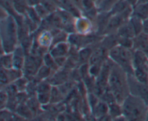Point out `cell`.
<instances>
[{"instance_id": "obj_1", "label": "cell", "mask_w": 148, "mask_h": 121, "mask_svg": "<svg viewBox=\"0 0 148 121\" xmlns=\"http://www.w3.org/2000/svg\"><path fill=\"white\" fill-rule=\"evenodd\" d=\"M128 77V73L112 61L108 89L112 92L116 101L121 104L130 94Z\"/></svg>"}, {"instance_id": "obj_2", "label": "cell", "mask_w": 148, "mask_h": 121, "mask_svg": "<svg viewBox=\"0 0 148 121\" xmlns=\"http://www.w3.org/2000/svg\"><path fill=\"white\" fill-rule=\"evenodd\" d=\"M1 53H12L19 45L18 25L12 14L1 20Z\"/></svg>"}, {"instance_id": "obj_3", "label": "cell", "mask_w": 148, "mask_h": 121, "mask_svg": "<svg viewBox=\"0 0 148 121\" xmlns=\"http://www.w3.org/2000/svg\"><path fill=\"white\" fill-rule=\"evenodd\" d=\"M123 116L128 120H146L148 105L138 97L130 94L121 103Z\"/></svg>"}, {"instance_id": "obj_4", "label": "cell", "mask_w": 148, "mask_h": 121, "mask_svg": "<svg viewBox=\"0 0 148 121\" xmlns=\"http://www.w3.org/2000/svg\"><path fill=\"white\" fill-rule=\"evenodd\" d=\"M134 49L117 45L108 50V58L114 63L124 69L128 74L133 73Z\"/></svg>"}, {"instance_id": "obj_5", "label": "cell", "mask_w": 148, "mask_h": 121, "mask_svg": "<svg viewBox=\"0 0 148 121\" xmlns=\"http://www.w3.org/2000/svg\"><path fill=\"white\" fill-rule=\"evenodd\" d=\"M111 66H112V60H110L108 58V60L103 65L102 69L98 76L95 78V88L94 93L96 94L99 97H101L103 93L108 88V79H109Z\"/></svg>"}, {"instance_id": "obj_6", "label": "cell", "mask_w": 148, "mask_h": 121, "mask_svg": "<svg viewBox=\"0 0 148 121\" xmlns=\"http://www.w3.org/2000/svg\"><path fill=\"white\" fill-rule=\"evenodd\" d=\"M130 94L141 98L148 105V84L138 82L132 74H129Z\"/></svg>"}, {"instance_id": "obj_7", "label": "cell", "mask_w": 148, "mask_h": 121, "mask_svg": "<svg viewBox=\"0 0 148 121\" xmlns=\"http://www.w3.org/2000/svg\"><path fill=\"white\" fill-rule=\"evenodd\" d=\"M75 33L83 35L96 33L95 22L82 14L75 18Z\"/></svg>"}, {"instance_id": "obj_8", "label": "cell", "mask_w": 148, "mask_h": 121, "mask_svg": "<svg viewBox=\"0 0 148 121\" xmlns=\"http://www.w3.org/2000/svg\"><path fill=\"white\" fill-rule=\"evenodd\" d=\"M108 59V50L99 43L93 47L88 63L90 65H103Z\"/></svg>"}, {"instance_id": "obj_9", "label": "cell", "mask_w": 148, "mask_h": 121, "mask_svg": "<svg viewBox=\"0 0 148 121\" xmlns=\"http://www.w3.org/2000/svg\"><path fill=\"white\" fill-rule=\"evenodd\" d=\"M23 76V71L21 69L12 67L6 69L1 67V88L13 83Z\"/></svg>"}, {"instance_id": "obj_10", "label": "cell", "mask_w": 148, "mask_h": 121, "mask_svg": "<svg viewBox=\"0 0 148 121\" xmlns=\"http://www.w3.org/2000/svg\"><path fill=\"white\" fill-rule=\"evenodd\" d=\"M71 70L66 68H60L57 71L53 72L50 78L48 80L50 82L53 86H59L68 81L71 80Z\"/></svg>"}, {"instance_id": "obj_11", "label": "cell", "mask_w": 148, "mask_h": 121, "mask_svg": "<svg viewBox=\"0 0 148 121\" xmlns=\"http://www.w3.org/2000/svg\"><path fill=\"white\" fill-rule=\"evenodd\" d=\"M127 20L123 16L120 14H111L108 22L103 32V35L116 33L121 24Z\"/></svg>"}, {"instance_id": "obj_12", "label": "cell", "mask_w": 148, "mask_h": 121, "mask_svg": "<svg viewBox=\"0 0 148 121\" xmlns=\"http://www.w3.org/2000/svg\"><path fill=\"white\" fill-rule=\"evenodd\" d=\"M109 105L105 101L100 99L99 102L92 112V116L97 120H111L108 115Z\"/></svg>"}, {"instance_id": "obj_13", "label": "cell", "mask_w": 148, "mask_h": 121, "mask_svg": "<svg viewBox=\"0 0 148 121\" xmlns=\"http://www.w3.org/2000/svg\"><path fill=\"white\" fill-rule=\"evenodd\" d=\"M71 46L67 41L61 42L53 45L49 50V53L53 58L61 57V56H68L70 51Z\"/></svg>"}, {"instance_id": "obj_14", "label": "cell", "mask_w": 148, "mask_h": 121, "mask_svg": "<svg viewBox=\"0 0 148 121\" xmlns=\"http://www.w3.org/2000/svg\"><path fill=\"white\" fill-rule=\"evenodd\" d=\"M12 54L14 67L16 68V69L23 70L25 62L26 56H27L24 49L23 48V47L20 45H18L15 48V49L13 50Z\"/></svg>"}, {"instance_id": "obj_15", "label": "cell", "mask_w": 148, "mask_h": 121, "mask_svg": "<svg viewBox=\"0 0 148 121\" xmlns=\"http://www.w3.org/2000/svg\"><path fill=\"white\" fill-rule=\"evenodd\" d=\"M134 49L143 52L148 57V35L142 33L134 37Z\"/></svg>"}, {"instance_id": "obj_16", "label": "cell", "mask_w": 148, "mask_h": 121, "mask_svg": "<svg viewBox=\"0 0 148 121\" xmlns=\"http://www.w3.org/2000/svg\"><path fill=\"white\" fill-rule=\"evenodd\" d=\"M148 66V57L145 53L139 50H134L133 54V69ZM134 70V69H133Z\"/></svg>"}, {"instance_id": "obj_17", "label": "cell", "mask_w": 148, "mask_h": 121, "mask_svg": "<svg viewBox=\"0 0 148 121\" xmlns=\"http://www.w3.org/2000/svg\"><path fill=\"white\" fill-rule=\"evenodd\" d=\"M109 109H108V115L111 120H119L125 118L123 116V111L121 104L118 102H114L108 104Z\"/></svg>"}, {"instance_id": "obj_18", "label": "cell", "mask_w": 148, "mask_h": 121, "mask_svg": "<svg viewBox=\"0 0 148 121\" xmlns=\"http://www.w3.org/2000/svg\"><path fill=\"white\" fill-rule=\"evenodd\" d=\"M117 35L119 37H130V38H134L136 36L134 30L133 29L131 23L130 21L127 20L124 22L121 27L119 28V30L116 32Z\"/></svg>"}, {"instance_id": "obj_19", "label": "cell", "mask_w": 148, "mask_h": 121, "mask_svg": "<svg viewBox=\"0 0 148 121\" xmlns=\"http://www.w3.org/2000/svg\"><path fill=\"white\" fill-rule=\"evenodd\" d=\"M119 35L116 33L103 35L101 43L108 50L119 45Z\"/></svg>"}, {"instance_id": "obj_20", "label": "cell", "mask_w": 148, "mask_h": 121, "mask_svg": "<svg viewBox=\"0 0 148 121\" xmlns=\"http://www.w3.org/2000/svg\"><path fill=\"white\" fill-rule=\"evenodd\" d=\"M53 72L54 71H53L51 69H50L49 66H46V65L43 63V64L39 67L37 73H36L34 78L36 80L38 81V82L43 80H48V79L51 76V75L53 73Z\"/></svg>"}, {"instance_id": "obj_21", "label": "cell", "mask_w": 148, "mask_h": 121, "mask_svg": "<svg viewBox=\"0 0 148 121\" xmlns=\"http://www.w3.org/2000/svg\"><path fill=\"white\" fill-rule=\"evenodd\" d=\"M16 114L20 117L22 119H32L34 115L32 112L31 109H30L27 105L25 103H21L17 106L15 110Z\"/></svg>"}, {"instance_id": "obj_22", "label": "cell", "mask_w": 148, "mask_h": 121, "mask_svg": "<svg viewBox=\"0 0 148 121\" xmlns=\"http://www.w3.org/2000/svg\"><path fill=\"white\" fill-rule=\"evenodd\" d=\"M93 47L94 46H87V47L81 48L79 49L78 59H79V65L89 62L90 58L93 50Z\"/></svg>"}, {"instance_id": "obj_23", "label": "cell", "mask_w": 148, "mask_h": 121, "mask_svg": "<svg viewBox=\"0 0 148 121\" xmlns=\"http://www.w3.org/2000/svg\"><path fill=\"white\" fill-rule=\"evenodd\" d=\"M132 75L138 82L141 83L148 84L147 66L134 68Z\"/></svg>"}, {"instance_id": "obj_24", "label": "cell", "mask_w": 148, "mask_h": 121, "mask_svg": "<svg viewBox=\"0 0 148 121\" xmlns=\"http://www.w3.org/2000/svg\"><path fill=\"white\" fill-rule=\"evenodd\" d=\"M132 14L143 20L148 18V3L136 4L133 7Z\"/></svg>"}, {"instance_id": "obj_25", "label": "cell", "mask_w": 148, "mask_h": 121, "mask_svg": "<svg viewBox=\"0 0 148 121\" xmlns=\"http://www.w3.org/2000/svg\"><path fill=\"white\" fill-rule=\"evenodd\" d=\"M66 97L61 92L59 88L57 86H53L51 92V101L50 104L53 105H59L63 102Z\"/></svg>"}, {"instance_id": "obj_26", "label": "cell", "mask_w": 148, "mask_h": 121, "mask_svg": "<svg viewBox=\"0 0 148 121\" xmlns=\"http://www.w3.org/2000/svg\"><path fill=\"white\" fill-rule=\"evenodd\" d=\"M119 0H101L98 4H97V7L99 12H110L113 7H114Z\"/></svg>"}, {"instance_id": "obj_27", "label": "cell", "mask_w": 148, "mask_h": 121, "mask_svg": "<svg viewBox=\"0 0 148 121\" xmlns=\"http://www.w3.org/2000/svg\"><path fill=\"white\" fill-rule=\"evenodd\" d=\"M129 21L131 23L136 35L143 33V20L139 18L137 16L132 14V16L129 19Z\"/></svg>"}, {"instance_id": "obj_28", "label": "cell", "mask_w": 148, "mask_h": 121, "mask_svg": "<svg viewBox=\"0 0 148 121\" xmlns=\"http://www.w3.org/2000/svg\"><path fill=\"white\" fill-rule=\"evenodd\" d=\"M1 67L8 69L14 67L13 54L12 53H4L1 55Z\"/></svg>"}, {"instance_id": "obj_29", "label": "cell", "mask_w": 148, "mask_h": 121, "mask_svg": "<svg viewBox=\"0 0 148 121\" xmlns=\"http://www.w3.org/2000/svg\"><path fill=\"white\" fill-rule=\"evenodd\" d=\"M43 63L46 65V66H49L53 71H56L58 69H60L58 66L57 63H56V60H55V58L52 56V55L49 52H47V53H46L43 56Z\"/></svg>"}, {"instance_id": "obj_30", "label": "cell", "mask_w": 148, "mask_h": 121, "mask_svg": "<svg viewBox=\"0 0 148 121\" xmlns=\"http://www.w3.org/2000/svg\"><path fill=\"white\" fill-rule=\"evenodd\" d=\"M119 45L123 47L127 48L134 49V38L119 37Z\"/></svg>"}, {"instance_id": "obj_31", "label": "cell", "mask_w": 148, "mask_h": 121, "mask_svg": "<svg viewBox=\"0 0 148 121\" xmlns=\"http://www.w3.org/2000/svg\"><path fill=\"white\" fill-rule=\"evenodd\" d=\"M34 8L35 10H36L37 14H38V16L40 17V19H41L42 20L46 19V17L50 14V12L48 11L47 9H46L41 3L38 4V5H36V7H34Z\"/></svg>"}, {"instance_id": "obj_32", "label": "cell", "mask_w": 148, "mask_h": 121, "mask_svg": "<svg viewBox=\"0 0 148 121\" xmlns=\"http://www.w3.org/2000/svg\"><path fill=\"white\" fill-rule=\"evenodd\" d=\"M8 100L9 95L7 94V92L4 89H1V93H0V102H1L0 107H1V109L6 107V106L7 105V102H8Z\"/></svg>"}, {"instance_id": "obj_33", "label": "cell", "mask_w": 148, "mask_h": 121, "mask_svg": "<svg viewBox=\"0 0 148 121\" xmlns=\"http://www.w3.org/2000/svg\"><path fill=\"white\" fill-rule=\"evenodd\" d=\"M41 1L42 0H27V2L28 4V7H34L38 4H40Z\"/></svg>"}, {"instance_id": "obj_34", "label": "cell", "mask_w": 148, "mask_h": 121, "mask_svg": "<svg viewBox=\"0 0 148 121\" xmlns=\"http://www.w3.org/2000/svg\"><path fill=\"white\" fill-rule=\"evenodd\" d=\"M143 33L148 35V18L143 20Z\"/></svg>"}, {"instance_id": "obj_35", "label": "cell", "mask_w": 148, "mask_h": 121, "mask_svg": "<svg viewBox=\"0 0 148 121\" xmlns=\"http://www.w3.org/2000/svg\"><path fill=\"white\" fill-rule=\"evenodd\" d=\"M70 1H72L75 5L77 6V7L81 10V6H82V0H70Z\"/></svg>"}, {"instance_id": "obj_36", "label": "cell", "mask_w": 148, "mask_h": 121, "mask_svg": "<svg viewBox=\"0 0 148 121\" xmlns=\"http://www.w3.org/2000/svg\"><path fill=\"white\" fill-rule=\"evenodd\" d=\"M126 1H127V2L132 7H134V6L137 4V1H138V0H126Z\"/></svg>"}, {"instance_id": "obj_37", "label": "cell", "mask_w": 148, "mask_h": 121, "mask_svg": "<svg viewBox=\"0 0 148 121\" xmlns=\"http://www.w3.org/2000/svg\"><path fill=\"white\" fill-rule=\"evenodd\" d=\"M148 0H138L137 1V4H147Z\"/></svg>"}, {"instance_id": "obj_38", "label": "cell", "mask_w": 148, "mask_h": 121, "mask_svg": "<svg viewBox=\"0 0 148 121\" xmlns=\"http://www.w3.org/2000/svg\"><path fill=\"white\" fill-rule=\"evenodd\" d=\"M92 1H95V2L96 3V4H97V3L98 2V1H99V0H92Z\"/></svg>"}, {"instance_id": "obj_39", "label": "cell", "mask_w": 148, "mask_h": 121, "mask_svg": "<svg viewBox=\"0 0 148 121\" xmlns=\"http://www.w3.org/2000/svg\"><path fill=\"white\" fill-rule=\"evenodd\" d=\"M101 1V0H99V1H98V3H97V4H98V3H99L100 2V1Z\"/></svg>"}, {"instance_id": "obj_40", "label": "cell", "mask_w": 148, "mask_h": 121, "mask_svg": "<svg viewBox=\"0 0 148 121\" xmlns=\"http://www.w3.org/2000/svg\"><path fill=\"white\" fill-rule=\"evenodd\" d=\"M147 74H148V66H147Z\"/></svg>"}]
</instances>
